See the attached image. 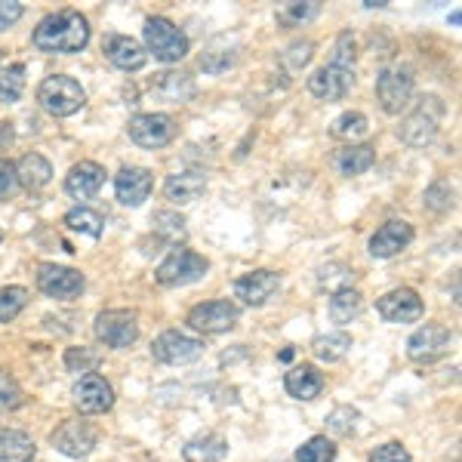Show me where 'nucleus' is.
Masks as SVG:
<instances>
[{"instance_id":"393cba45","label":"nucleus","mask_w":462,"mask_h":462,"mask_svg":"<svg viewBox=\"0 0 462 462\" xmlns=\"http://www.w3.org/2000/svg\"><path fill=\"white\" fill-rule=\"evenodd\" d=\"M16 179L22 189L37 191V189H43V185H50V179H53V163L43 158V154L32 152L16 163Z\"/></svg>"},{"instance_id":"58836bf2","label":"nucleus","mask_w":462,"mask_h":462,"mask_svg":"<svg viewBox=\"0 0 462 462\" xmlns=\"http://www.w3.org/2000/svg\"><path fill=\"white\" fill-rule=\"evenodd\" d=\"M320 13V4H284L278 10V22L284 28H300V25H305V22H311Z\"/></svg>"},{"instance_id":"f704fd0d","label":"nucleus","mask_w":462,"mask_h":462,"mask_svg":"<svg viewBox=\"0 0 462 462\" xmlns=\"http://www.w3.org/2000/svg\"><path fill=\"white\" fill-rule=\"evenodd\" d=\"M333 459H337V444L327 435L309 438V441L296 450V462H333Z\"/></svg>"},{"instance_id":"2f4dec72","label":"nucleus","mask_w":462,"mask_h":462,"mask_svg":"<svg viewBox=\"0 0 462 462\" xmlns=\"http://www.w3.org/2000/svg\"><path fill=\"white\" fill-rule=\"evenodd\" d=\"M65 226L71 231H78V235H87V237H99L102 235V226H106V219H102L96 210H89V207H78V210L65 213Z\"/></svg>"},{"instance_id":"37998d69","label":"nucleus","mask_w":462,"mask_h":462,"mask_svg":"<svg viewBox=\"0 0 462 462\" xmlns=\"http://www.w3.org/2000/svg\"><path fill=\"white\" fill-rule=\"evenodd\" d=\"M355 422H357V410L355 407H337L327 420V429L333 435H352L355 431Z\"/></svg>"},{"instance_id":"de8ad7c7","label":"nucleus","mask_w":462,"mask_h":462,"mask_svg":"<svg viewBox=\"0 0 462 462\" xmlns=\"http://www.w3.org/2000/svg\"><path fill=\"white\" fill-rule=\"evenodd\" d=\"M311 50H315V43H311V41L293 43V47L287 50V53H290V56H287V65H290V69H302V65L311 59Z\"/></svg>"},{"instance_id":"0eeeda50","label":"nucleus","mask_w":462,"mask_h":462,"mask_svg":"<svg viewBox=\"0 0 462 462\" xmlns=\"http://www.w3.org/2000/svg\"><path fill=\"white\" fill-rule=\"evenodd\" d=\"M96 337L108 348H130L139 339V318L136 311L111 309L96 318Z\"/></svg>"},{"instance_id":"a211bd4d","label":"nucleus","mask_w":462,"mask_h":462,"mask_svg":"<svg viewBox=\"0 0 462 462\" xmlns=\"http://www.w3.org/2000/svg\"><path fill=\"white\" fill-rule=\"evenodd\" d=\"M154 189V179L145 167H124L115 176V195L124 207H143Z\"/></svg>"},{"instance_id":"dca6fc26","label":"nucleus","mask_w":462,"mask_h":462,"mask_svg":"<svg viewBox=\"0 0 462 462\" xmlns=\"http://www.w3.org/2000/svg\"><path fill=\"white\" fill-rule=\"evenodd\" d=\"M450 348V330L444 324H426L410 337L407 342V355L413 357L416 364H431L441 355H447Z\"/></svg>"},{"instance_id":"72a5a7b5","label":"nucleus","mask_w":462,"mask_h":462,"mask_svg":"<svg viewBox=\"0 0 462 462\" xmlns=\"http://www.w3.org/2000/svg\"><path fill=\"white\" fill-rule=\"evenodd\" d=\"M355 284V272L342 263H330L318 272V287L330 290V293H339V290H348Z\"/></svg>"},{"instance_id":"6ab92c4d","label":"nucleus","mask_w":462,"mask_h":462,"mask_svg":"<svg viewBox=\"0 0 462 462\" xmlns=\"http://www.w3.org/2000/svg\"><path fill=\"white\" fill-rule=\"evenodd\" d=\"M410 241H413V226L404 219H392L370 237V253L376 259H392L404 247H410Z\"/></svg>"},{"instance_id":"cd10ccee","label":"nucleus","mask_w":462,"mask_h":462,"mask_svg":"<svg viewBox=\"0 0 462 462\" xmlns=\"http://www.w3.org/2000/svg\"><path fill=\"white\" fill-rule=\"evenodd\" d=\"M154 93L167 102H185L195 93V84H191V78L182 71H163L154 78Z\"/></svg>"},{"instance_id":"09e8293b","label":"nucleus","mask_w":462,"mask_h":462,"mask_svg":"<svg viewBox=\"0 0 462 462\" xmlns=\"http://www.w3.org/2000/svg\"><path fill=\"white\" fill-rule=\"evenodd\" d=\"M0 241H4V231H0Z\"/></svg>"},{"instance_id":"f257e3e1","label":"nucleus","mask_w":462,"mask_h":462,"mask_svg":"<svg viewBox=\"0 0 462 462\" xmlns=\"http://www.w3.org/2000/svg\"><path fill=\"white\" fill-rule=\"evenodd\" d=\"M89 43V22L78 10H59L37 22L34 47L41 53H80Z\"/></svg>"},{"instance_id":"e433bc0d","label":"nucleus","mask_w":462,"mask_h":462,"mask_svg":"<svg viewBox=\"0 0 462 462\" xmlns=\"http://www.w3.org/2000/svg\"><path fill=\"white\" fill-rule=\"evenodd\" d=\"M28 305V290L25 287H4L0 290V324L16 320Z\"/></svg>"},{"instance_id":"4be33fe9","label":"nucleus","mask_w":462,"mask_h":462,"mask_svg":"<svg viewBox=\"0 0 462 462\" xmlns=\"http://www.w3.org/2000/svg\"><path fill=\"white\" fill-rule=\"evenodd\" d=\"M284 389L290 398L311 401V398H318L320 389H324V376L318 374L315 364H296V367L284 376Z\"/></svg>"},{"instance_id":"6e6552de","label":"nucleus","mask_w":462,"mask_h":462,"mask_svg":"<svg viewBox=\"0 0 462 462\" xmlns=\"http://www.w3.org/2000/svg\"><path fill=\"white\" fill-rule=\"evenodd\" d=\"M37 290L47 293L50 300H74L84 293V274L69 265L43 263L37 265Z\"/></svg>"},{"instance_id":"9b49d317","label":"nucleus","mask_w":462,"mask_h":462,"mask_svg":"<svg viewBox=\"0 0 462 462\" xmlns=\"http://www.w3.org/2000/svg\"><path fill=\"white\" fill-rule=\"evenodd\" d=\"M126 133L139 148H163L176 139V121L170 115H136Z\"/></svg>"},{"instance_id":"1a4fd4ad","label":"nucleus","mask_w":462,"mask_h":462,"mask_svg":"<svg viewBox=\"0 0 462 462\" xmlns=\"http://www.w3.org/2000/svg\"><path fill=\"white\" fill-rule=\"evenodd\" d=\"M50 441L59 453H65V457L71 459H84L93 453V447L99 444V431L96 426H89L84 420H65L62 426H59L53 435H50Z\"/></svg>"},{"instance_id":"2eb2a0df","label":"nucleus","mask_w":462,"mask_h":462,"mask_svg":"<svg viewBox=\"0 0 462 462\" xmlns=\"http://www.w3.org/2000/svg\"><path fill=\"white\" fill-rule=\"evenodd\" d=\"M74 398V407L80 410V413H106V410L115 407V389L102 379L99 374H87L80 379L78 385H74L71 392Z\"/></svg>"},{"instance_id":"7c9ffc66","label":"nucleus","mask_w":462,"mask_h":462,"mask_svg":"<svg viewBox=\"0 0 462 462\" xmlns=\"http://www.w3.org/2000/svg\"><path fill=\"white\" fill-rule=\"evenodd\" d=\"M235 59H237V53L235 50H228V37H219V41H213L210 50L200 56V69H204L207 74H222L235 65Z\"/></svg>"},{"instance_id":"423d86ee","label":"nucleus","mask_w":462,"mask_h":462,"mask_svg":"<svg viewBox=\"0 0 462 462\" xmlns=\"http://www.w3.org/2000/svg\"><path fill=\"white\" fill-rule=\"evenodd\" d=\"M241 318V309L228 300H213L204 305H195L189 311V327H195L204 337H219V333H228L231 327Z\"/></svg>"},{"instance_id":"7ed1b4c3","label":"nucleus","mask_w":462,"mask_h":462,"mask_svg":"<svg viewBox=\"0 0 462 462\" xmlns=\"http://www.w3.org/2000/svg\"><path fill=\"white\" fill-rule=\"evenodd\" d=\"M37 102H41V108L47 111V115L71 117L74 111L84 108L87 93L78 80L69 78V74H50V78H43L41 87H37Z\"/></svg>"},{"instance_id":"ddd939ff","label":"nucleus","mask_w":462,"mask_h":462,"mask_svg":"<svg viewBox=\"0 0 462 462\" xmlns=\"http://www.w3.org/2000/svg\"><path fill=\"white\" fill-rule=\"evenodd\" d=\"M355 87V69H346V65H324L309 78V93L320 102H337L346 99L348 89Z\"/></svg>"},{"instance_id":"b1692460","label":"nucleus","mask_w":462,"mask_h":462,"mask_svg":"<svg viewBox=\"0 0 462 462\" xmlns=\"http://www.w3.org/2000/svg\"><path fill=\"white\" fill-rule=\"evenodd\" d=\"M182 457L185 462H222L228 457V441L216 431H204L182 447Z\"/></svg>"},{"instance_id":"f03ea898","label":"nucleus","mask_w":462,"mask_h":462,"mask_svg":"<svg viewBox=\"0 0 462 462\" xmlns=\"http://www.w3.org/2000/svg\"><path fill=\"white\" fill-rule=\"evenodd\" d=\"M441 121H444L441 96H422L420 106L410 111V115L398 126L401 143H407L410 148L431 145V143H435V136H438V130H441Z\"/></svg>"},{"instance_id":"aec40b11","label":"nucleus","mask_w":462,"mask_h":462,"mask_svg":"<svg viewBox=\"0 0 462 462\" xmlns=\"http://www.w3.org/2000/svg\"><path fill=\"white\" fill-rule=\"evenodd\" d=\"M102 182H106V170L96 161H80V163H74L69 170V176H65V191L78 200H89L99 195Z\"/></svg>"},{"instance_id":"f3484780","label":"nucleus","mask_w":462,"mask_h":462,"mask_svg":"<svg viewBox=\"0 0 462 462\" xmlns=\"http://www.w3.org/2000/svg\"><path fill=\"white\" fill-rule=\"evenodd\" d=\"M278 287H281V274L278 272L256 268V272H247V274H241V278L235 281V296L256 309V305H265L268 300H272V296L278 293Z\"/></svg>"},{"instance_id":"9d476101","label":"nucleus","mask_w":462,"mask_h":462,"mask_svg":"<svg viewBox=\"0 0 462 462\" xmlns=\"http://www.w3.org/2000/svg\"><path fill=\"white\" fill-rule=\"evenodd\" d=\"M376 99L385 115H401L413 99V74L407 69H385L376 80Z\"/></svg>"},{"instance_id":"4c0bfd02","label":"nucleus","mask_w":462,"mask_h":462,"mask_svg":"<svg viewBox=\"0 0 462 462\" xmlns=\"http://www.w3.org/2000/svg\"><path fill=\"white\" fill-rule=\"evenodd\" d=\"M152 226H154V235H158L161 241H167V244H176V241H182V237H185V219L179 213H170V210L154 213Z\"/></svg>"},{"instance_id":"c9c22d12","label":"nucleus","mask_w":462,"mask_h":462,"mask_svg":"<svg viewBox=\"0 0 462 462\" xmlns=\"http://www.w3.org/2000/svg\"><path fill=\"white\" fill-rule=\"evenodd\" d=\"M367 130H370V124L361 111H346V115H339L337 121H333L330 136L333 139H361Z\"/></svg>"},{"instance_id":"5701e85b","label":"nucleus","mask_w":462,"mask_h":462,"mask_svg":"<svg viewBox=\"0 0 462 462\" xmlns=\"http://www.w3.org/2000/svg\"><path fill=\"white\" fill-rule=\"evenodd\" d=\"M207 191V176L198 173V170H185V173H173L163 182V195H167L173 204H191Z\"/></svg>"},{"instance_id":"f8f14e48","label":"nucleus","mask_w":462,"mask_h":462,"mask_svg":"<svg viewBox=\"0 0 462 462\" xmlns=\"http://www.w3.org/2000/svg\"><path fill=\"white\" fill-rule=\"evenodd\" d=\"M152 355H154V361L170 364V367H179V364L198 361V357L204 355V342L195 339V337H185V333H179V330H167L154 339Z\"/></svg>"},{"instance_id":"473e14b6","label":"nucleus","mask_w":462,"mask_h":462,"mask_svg":"<svg viewBox=\"0 0 462 462\" xmlns=\"http://www.w3.org/2000/svg\"><path fill=\"white\" fill-rule=\"evenodd\" d=\"M22 93H25V65L16 62L0 71V102H4V106L19 102Z\"/></svg>"},{"instance_id":"79ce46f5","label":"nucleus","mask_w":462,"mask_h":462,"mask_svg":"<svg viewBox=\"0 0 462 462\" xmlns=\"http://www.w3.org/2000/svg\"><path fill=\"white\" fill-rule=\"evenodd\" d=\"M22 389H19V383L13 379L6 370H0V410H16L22 407Z\"/></svg>"},{"instance_id":"a878e982","label":"nucleus","mask_w":462,"mask_h":462,"mask_svg":"<svg viewBox=\"0 0 462 462\" xmlns=\"http://www.w3.org/2000/svg\"><path fill=\"white\" fill-rule=\"evenodd\" d=\"M374 163H376L374 145H348V148H342V152H337V158H333V167H337L339 176H361V173H367Z\"/></svg>"},{"instance_id":"20e7f679","label":"nucleus","mask_w":462,"mask_h":462,"mask_svg":"<svg viewBox=\"0 0 462 462\" xmlns=\"http://www.w3.org/2000/svg\"><path fill=\"white\" fill-rule=\"evenodd\" d=\"M145 53H152L158 62H182L189 56V37L182 28H176L170 19L152 16L145 19Z\"/></svg>"},{"instance_id":"4468645a","label":"nucleus","mask_w":462,"mask_h":462,"mask_svg":"<svg viewBox=\"0 0 462 462\" xmlns=\"http://www.w3.org/2000/svg\"><path fill=\"white\" fill-rule=\"evenodd\" d=\"M376 311L389 324H413V320L422 318V300L413 287H398L376 302Z\"/></svg>"},{"instance_id":"bb28decb","label":"nucleus","mask_w":462,"mask_h":462,"mask_svg":"<svg viewBox=\"0 0 462 462\" xmlns=\"http://www.w3.org/2000/svg\"><path fill=\"white\" fill-rule=\"evenodd\" d=\"M34 459V441L25 431L0 429V462H32Z\"/></svg>"},{"instance_id":"c85d7f7f","label":"nucleus","mask_w":462,"mask_h":462,"mask_svg":"<svg viewBox=\"0 0 462 462\" xmlns=\"http://www.w3.org/2000/svg\"><path fill=\"white\" fill-rule=\"evenodd\" d=\"M364 309V296L357 293L355 287L348 290H339V293L330 296V320L333 324H348V320H355L361 315Z\"/></svg>"},{"instance_id":"c03bdc74","label":"nucleus","mask_w":462,"mask_h":462,"mask_svg":"<svg viewBox=\"0 0 462 462\" xmlns=\"http://www.w3.org/2000/svg\"><path fill=\"white\" fill-rule=\"evenodd\" d=\"M370 462H410V450L404 444L392 441V444H383L370 453Z\"/></svg>"},{"instance_id":"39448f33","label":"nucleus","mask_w":462,"mask_h":462,"mask_svg":"<svg viewBox=\"0 0 462 462\" xmlns=\"http://www.w3.org/2000/svg\"><path fill=\"white\" fill-rule=\"evenodd\" d=\"M207 272H210V263H207L200 253L176 247L158 265L154 278H158V284H163V287H185V284H195V281H200Z\"/></svg>"},{"instance_id":"a18cd8bd","label":"nucleus","mask_w":462,"mask_h":462,"mask_svg":"<svg viewBox=\"0 0 462 462\" xmlns=\"http://www.w3.org/2000/svg\"><path fill=\"white\" fill-rule=\"evenodd\" d=\"M19 189V179H16V163L0 158V200L13 198Z\"/></svg>"},{"instance_id":"ea45409f","label":"nucleus","mask_w":462,"mask_h":462,"mask_svg":"<svg viewBox=\"0 0 462 462\" xmlns=\"http://www.w3.org/2000/svg\"><path fill=\"white\" fill-rule=\"evenodd\" d=\"M453 204H457V189H453L447 179H438V182L426 191V207H429V210L447 213Z\"/></svg>"},{"instance_id":"a19ab883","label":"nucleus","mask_w":462,"mask_h":462,"mask_svg":"<svg viewBox=\"0 0 462 462\" xmlns=\"http://www.w3.org/2000/svg\"><path fill=\"white\" fill-rule=\"evenodd\" d=\"M65 367L69 370H80V374H93L96 367H99V355L89 352V348H69L65 352Z\"/></svg>"},{"instance_id":"412c9836","label":"nucleus","mask_w":462,"mask_h":462,"mask_svg":"<svg viewBox=\"0 0 462 462\" xmlns=\"http://www.w3.org/2000/svg\"><path fill=\"white\" fill-rule=\"evenodd\" d=\"M106 56H108V62L117 65L121 71H139V69H145V62H148V53H145L143 43L133 41V37H126V34L108 37Z\"/></svg>"},{"instance_id":"c756f323","label":"nucleus","mask_w":462,"mask_h":462,"mask_svg":"<svg viewBox=\"0 0 462 462\" xmlns=\"http://www.w3.org/2000/svg\"><path fill=\"white\" fill-rule=\"evenodd\" d=\"M348 348H352V337H348L346 330L339 333H327V337H318L315 342H311V352H315L318 361H342V357L348 355Z\"/></svg>"},{"instance_id":"49530a36","label":"nucleus","mask_w":462,"mask_h":462,"mask_svg":"<svg viewBox=\"0 0 462 462\" xmlns=\"http://www.w3.org/2000/svg\"><path fill=\"white\" fill-rule=\"evenodd\" d=\"M22 13H25V6L16 4V0H0V32L16 25L22 19Z\"/></svg>"}]
</instances>
